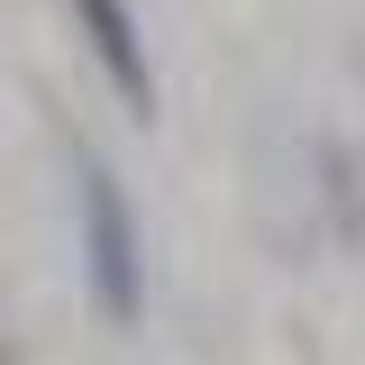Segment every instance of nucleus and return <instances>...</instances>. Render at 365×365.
I'll list each match as a JSON object with an SVG mask.
<instances>
[{"label": "nucleus", "mask_w": 365, "mask_h": 365, "mask_svg": "<svg viewBox=\"0 0 365 365\" xmlns=\"http://www.w3.org/2000/svg\"><path fill=\"white\" fill-rule=\"evenodd\" d=\"M83 265H91L101 319H137V228H128L110 165H91V155H83Z\"/></svg>", "instance_id": "f257e3e1"}, {"label": "nucleus", "mask_w": 365, "mask_h": 365, "mask_svg": "<svg viewBox=\"0 0 365 365\" xmlns=\"http://www.w3.org/2000/svg\"><path fill=\"white\" fill-rule=\"evenodd\" d=\"M73 28H83L91 64L110 73V91H119L137 119H146V110H155V64H146V37H137L128 0H73Z\"/></svg>", "instance_id": "f03ea898"}]
</instances>
